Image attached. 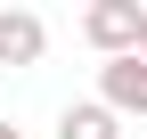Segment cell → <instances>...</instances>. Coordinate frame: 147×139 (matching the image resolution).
Returning <instances> with one entry per match:
<instances>
[{"mask_svg": "<svg viewBox=\"0 0 147 139\" xmlns=\"http://www.w3.org/2000/svg\"><path fill=\"white\" fill-rule=\"evenodd\" d=\"M139 25H147V0H90L82 8V41L98 57H139Z\"/></svg>", "mask_w": 147, "mask_h": 139, "instance_id": "6da1fadb", "label": "cell"}, {"mask_svg": "<svg viewBox=\"0 0 147 139\" xmlns=\"http://www.w3.org/2000/svg\"><path fill=\"white\" fill-rule=\"evenodd\" d=\"M98 107L106 115H147V57H106L98 65Z\"/></svg>", "mask_w": 147, "mask_h": 139, "instance_id": "7a4b0ae2", "label": "cell"}, {"mask_svg": "<svg viewBox=\"0 0 147 139\" xmlns=\"http://www.w3.org/2000/svg\"><path fill=\"white\" fill-rule=\"evenodd\" d=\"M49 57V25L33 8H0V65H41Z\"/></svg>", "mask_w": 147, "mask_h": 139, "instance_id": "3957f363", "label": "cell"}, {"mask_svg": "<svg viewBox=\"0 0 147 139\" xmlns=\"http://www.w3.org/2000/svg\"><path fill=\"white\" fill-rule=\"evenodd\" d=\"M57 139H123V115H106L98 98H74L57 115Z\"/></svg>", "mask_w": 147, "mask_h": 139, "instance_id": "277c9868", "label": "cell"}, {"mask_svg": "<svg viewBox=\"0 0 147 139\" xmlns=\"http://www.w3.org/2000/svg\"><path fill=\"white\" fill-rule=\"evenodd\" d=\"M0 139H25V131H16V123H0Z\"/></svg>", "mask_w": 147, "mask_h": 139, "instance_id": "5b68a950", "label": "cell"}, {"mask_svg": "<svg viewBox=\"0 0 147 139\" xmlns=\"http://www.w3.org/2000/svg\"><path fill=\"white\" fill-rule=\"evenodd\" d=\"M139 57H147V25H139Z\"/></svg>", "mask_w": 147, "mask_h": 139, "instance_id": "8992f818", "label": "cell"}]
</instances>
